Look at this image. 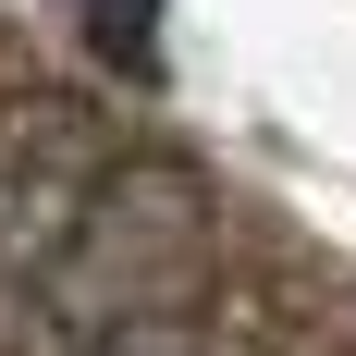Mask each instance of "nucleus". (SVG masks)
Returning <instances> with one entry per match:
<instances>
[{
  "label": "nucleus",
  "instance_id": "obj_3",
  "mask_svg": "<svg viewBox=\"0 0 356 356\" xmlns=\"http://www.w3.org/2000/svg\"><path fill=\"white\" fill-rule=\"evenodd\" d=\"M86 37H99L123 74H147L160 62V0H86Z\"/></svg>",
  "mask_w": 356,
  "mask_h": 356
},
{
  "label": "nucleus",
  "instance_id": "obj_1",
  "mask_svg": "<svg viewBox=\"0 0 356 356\" xmlns=\"http://www.w3.org/2000/svg\"><path fill=\"white\" fill-rule=\"evenodd\" d=\"M197 270H209V184L184 160H160V147H123L111 184H99V209L74 221V246L0 320V356H99L136 320L197 307Z\"/></svg>",
  "mask_w": 356,
  "mask_h": 356
},
{
  "label": "nucleus",
  "instance_id": "obj_4",
  "mask_svg": "<svg viewBox=\"0 0 356 356\" xmlns=\"http://www.w3.org/2000/svg\"><path fill=\"white\" fill-rule=\"evenodd\" d=\"M99 356H221V320L209 307H172V320H136L123 344H99Z\"/></svg>",
  "mask_w": 356,
  "mask_h": 356
},
{
  "label": "nucleus",
  "instance_id": "obj_2",
  "mask_svg": "<svg viewBox=\"0 0 356 356\" xmlns=\"http://www.w3.org/2000/svg\"><path fill=\"white\" fill-rule=\"evenodd\" d=\"M111 123L86 99H49V86H25V99H0V320L37 295V270L74 246V221L99 209L111 184Z\"/></svg>",
  "mask_w": 356,
  "mask_h": 356
}]
</instances>
